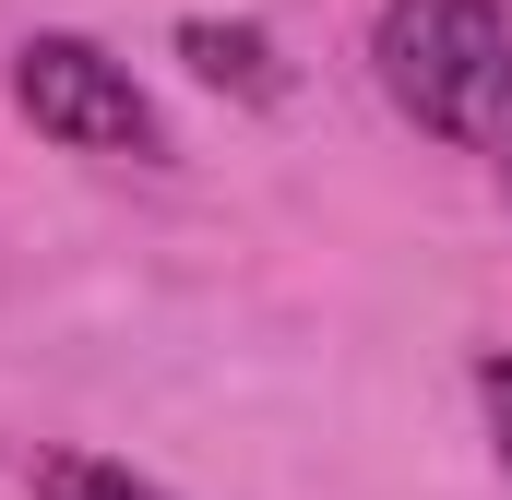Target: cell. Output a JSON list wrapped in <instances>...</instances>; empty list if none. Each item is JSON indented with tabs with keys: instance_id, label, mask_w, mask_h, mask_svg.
<instances>
[{
	"instance_id": "obj_3",
	"label": "cell",
	"mask_w": 512,
	"mask_h": 500,
	"mask_svg": "<svg viewBox=\"0 0 512 500\" xmlns=\"http://www.w3.org/2000/svg\"><path fill=\"white\" fill-rule=\"evenodd\" d=\"M179 60H191V84H215V96H239V108H286V60H274V36L262 24H227V12H179Z\"/></svg>"
},
{
	"instance_id": "obj_1",
	"label": "cell",
	"mask_w": 512,
	"mask_h": 500,
	"mask_svg": "<svg viewBox=\"0 0 512 500\" xmlns=\"http://www.w3.org/2000/svg\"><path fill=\"white\" fill-rule=\"evenodd\" d=\"M370 84L429 143H477L512 96V0H382L370 12Z\"/></svg>"
},
{
	"instance_id": "obj_5",
	"label": "cell",
	"mask_w": 512,
	"mask_h": 500,
	"mask_svg": "<svg viewBox=\"0 0 512 500\" xmlns=\"http://www.w3.org/2000/svg\"><path fill=\"white\" fill-rule=\"evenodd\" d=\"M477 405H489V441H501V477H512V346L477 358Z\"/></svg>"
},
{
	"instance_id": "obj_4",
	"label": "cell",
	"mask_w": 512,
	"mask_h": 500,
	"mask_svg": "<svg viewBox=\"0 0 512 500\" xmlns=\"http://www.w3.org/2000/svg\"><path fill=\"white\" fill-rule=\"evenodd\" d=\"M24 489H36V500H179V489H155L143 465H120V453H72V441H48V453L24 465Z\"/></svg>"
},
{
	"instance_id": "obj_6",
	"label": "cell",
	"mask_w": 512,
	"mask_h": 500,
	"mask_svg": "<svg viewBox=\"0 0 512 500\" xmlns=\"http://www.w3.org/2000/svg\"><path fill=\"white\" fill-rule=\"evenodd\" d=\"M477 143H489V179H501V191H512V96H501V108H489V131H477Z\"/></svg>"
},
{
	"instance_id": "obj_2",
	"label": "cell",
	"mask_w": 512,
	"mask_h": 500,
	"mask_svg": "<svg viewBox=\"0 0 512 500\" xmlns=\"http://www.w3.org/2000/svg\"><path fill=\"white\" fill-rule=\"evenodd\" d=\"M12 108L48 131L60 155H131V167H167L179 143H167V120H155V96L131 84V60H108L96 36H24L12 48Z\"/></svg>"
}]
</instances>
